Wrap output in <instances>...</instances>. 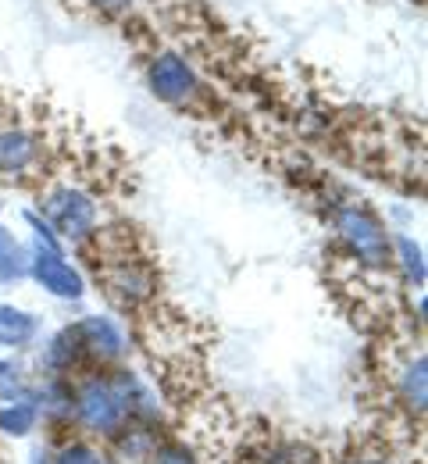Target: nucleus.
<instances>
[{
  "label": "nucleus",
  "instance_id": "13",
  "mask_svg": "<svg viewBox=\"0 0 428 464\" xmlns=\"http://www.w3.org/2000/svg\"><path fill=\"white\" fill-rule=\"evenodd\" d=\"M29 272V250L14 239V232L0 222V279H22Z\"/></svg>",
  "mask_w": 428,
  "mask_h": 464
},
{
  "label": "nucleus",
  "instance_id": "5",
  "mask_svg": "<svg viewBox=\"0 0 428 464\" xmlns=\"http://www.w3.org/2000/svg\"><path fill=\"white\" fill-rule=\"evenodd\" d=\"M29 276L43 286L47 293L62 296V300H79L86 293L82 276L64 261V254L58 246H47V243H36L29 250Z\"/></svg>",
  "mask_w": 428,
  "mask_h": 464
},
{
  "label": "nucleus",
  "instance_id": "11",
  "mask_svg": "<svg viewBox=\"0 0 428 464\" xmlns=\"http://www.w3.org/2000/svg\"><path fill=\"white\" fill-rule=\"evenodd\" d=\"M40 421V401L36 397H14L0 407V432L7 436H29Z\"/></svg>",
  "mask_w": 428,
  "mask_h": 464
},
{
  "label": "nucleus",
  "instance_id": "14",
  "mask_svg": "<svg viewBox=\"0 0 428 464\" xmlns=\"http://www.w3.org/2000/svg\"><path fill=\"white\" fill-rule=\"evenodd\" d=\"M393 250H396V257H400V268H404L407 283L422 290V286H425V254H422V246H418L411 236H396V239H393Z\"/></svg>",
  "mask_w": 428,
  "mask_h": 464
},
{
  "label": "nucleus",
  "instance_id": "15",
  "mask_svg": "<svg viewBox=\"0 0 428 464\" xmlns=\"http://www.w3.org/2000/svg\"><path fill=\"white\" fill-rule=\"evenodd\" d=\"M54 464H111V461L100 450H93L90 443H68Z\"/></svg>",
  "mask_w": 428,
  "mask_h": 464
},
{
  "label": "nucleus",
  "instance_id": "4",
  "mask_svg": "<svg viewBox=\"0 0 428 464\" xmlns=\"http://www.w3.org/2000/svg\"><path fill=\"white\" fill-rule=\"evenodd\" d=\"M147 82H150V93L172 108H189L200 97V79H196L193 64L176 51H161L150 58Z\"/></svg>",
  "mask_w": 428,
  "mask_h": 464
},
{
  "label": "nucleus",
  "instance_id": "2",
  "mask_svg": "<svg viewBox=\"0 0 428 464\" xmlns=\"http://www.w3.org/2000/svg\"><path fill=\"white\" fill-rule=\"evenodd\" d=\"M43 215L51 218V226L68 236V239H86L100 226V208L90 193H82L79 186H51L43 193Z\"/></svg>",
  "mask_w": 428,
  "mask_h": 464
},
{
  "label": "nucleus",
  "instance_id": "18",
  "mask_svg": "<svg viewBox=\"0 0 428 464\" xmlns=\"http://www.w3.org/2000/svg\"><path fill=\"white\" fill-rule=\"evenodd\" d=\"M350 464H393V461H385V458H367V461H350Z\"/></svg>",
  "mask_w": 428,
  "mask_h": 464
},
{
  "label": "nucleus",
  "instance_id": "16",
  "mask_svg": "<svg viewBox=\"0 0 428 464\" xmlns=\"http://www.w3.org/2000/svg\"><path fill=\"white\" fill-rule=\"evenodd\" d=\"M154 464H196L193 461V454L179 447V443H165V447H157L154 450Z\"/></svg>",
  "mask_w": 428,
  "mask_h": 464
},
{
  "label": "nucleus",
  "instance_id": "1",
  "mask_svg": "<svg viewBox=\"0 0 428 464\" xmlns=\"http://www.w3.org/2000/svg\"><path fill=\"white\" fill-rule=\"evenodd\" d=\"M336 232L343 236V243L350 246V254L367 265V268H385L393 257V239L382 229V222L361 208V204H343L336 211Z\"/></svg>",
  "mask_w": 428,
  "mask_h": 464
},
{
  "label": "nucleus",
  "instance_id": "7",
  "mask_svg": "<svg viewBox=\"0 0 428 464\" xmlns=\"http://www.w3.org/2000/svg\"><path fill=\"white\" fill-rule=\"evenodd\" d=\"M75 336H79V347H82V357H93L100 364H111L119 361L128 343H125V333L122 325L115 318H100V314H90L82 318L79 325H71Z\"/></svg>",
  "mask_w": 428,
  "mask_h": 464
},
{
  "label": "nucleus",
  "instance_id": "6",
  "mask_svg": "<svg viewBox=\"0 0 428 464\" xmlns=\"http://www.w3.org/2000/svg\"><path fill=\"white\" fill-rule=\"evenodd\" d=\"M104 286L108 293L122 304V307H139L143 300L154 296V272L139 261V257H108V272H104Z\"/></svg>",
  "mask_w": 428,
  "mask_h": 464
},
{
  "label": "nucleus",
  "instance_id": "3",
  "mask_svg": "<svg viewBox=\"0 0 428 464\" xmlns=\"http://www.w3.org/2000/svg\"><path fill=\"white\" fill-rule=\"evenodd\" d=\"M75 414H79V421L90 432H100V436H119L122 425L128 421V411H125L115 382L111 379H97V375L79 386V393H75Z\"/></svg>",
  "mask_w": 428,
  "mask_h": 464
},
{
  "label": "nucleus",
  "instance_id": "8",
  "mask_svg": "<svg viewBox=\"0 0 428 464\" xmlns=\"http://www.w3.org/2000/svg\"><path fill=\"white\" fill-rule=\"evenodd\" d=\"M40 165V140L25 129H0V175L18 179Z\"/></svg>",
  "mask_w": 428,
  "mask_h": 464
},
{
  "label": "nucleus",
  "instance_id": "9",
  "mask_svg": "<svg viewBox=\"0 0 428 464\" xmlns=\"http://www.w3.org/2000/svg\"><path fill=\"white\" fill-rule=\"evenodd\" d=\"M396 393H400V401L404 407L411 411V414H422L425 411V401H428V386H425V353H411L400 368H396Z\"/></svg>",
  "mask_w": 428,
  "mask_h": 464
},
{
  "label": "nucleus",
  "instance_id": "12",
  "mask_svg": "<svg viewBox=\"0 0 428 464\" xmlns=\"http://www.w3.org/2000/svg\"><path fill=\"white\" fill-rule=\"evenodd\" d=\"M40 361H43V368L47 372H54V375H64V372H71L79 361H82V347H79V336H75V329H62L47 347L40 353Z\"/></svg>",
  "mask_w": 428,
  "mask_h": 464
},
{
  "label": "nucleus",
  "instance_id": "10",
  "mask_svg": "<svg viewBox=\"0 0 428 464\" xmlns=\"http://www.w3.org/2000/svg\"><path fill=\"white\" fill-rule=\"evenodd\" d=\"M36 333H40L36 314H29L14 304H0V343L4 347H25Z\"/></svg>",
  "mask_w": 428,
  "mask_h": 464
},
{
  "label": "nucleus",
  "instance_id": "17",
  "mask_svg": "<svg viewBox=\"0 0 428 464\" xmlns=\"http://www.w3.org/2000/svg\"><path fill=\"white\" fill-rule=\"evenodd\" d=\"M86 4H93V7H97L100 14H108V18L132 11V0H86Z\"/></svg>",
  "mask_w": 428,
  "mask_h": 464
}]
</instances>
